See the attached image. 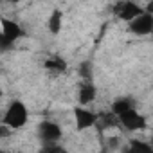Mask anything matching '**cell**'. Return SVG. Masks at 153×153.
<instances>
[{
    "instance_id": "6da1fadb",
    "label": "cell",
    "mask_w": 153,
    "mask_h": 153,
    "mask_svg": "<svg viewBox=\"0 0 153 153\" xmlns=\"http://www.w3.org/2000/svg\"><path fill=\"white\" fill-rule=\"evenodd\" d=\"M2 123H6L13 130L22 128L27 123V108H25V105L22 101H13L9 105V108H7V112L4 114Z\"/></svg>"
},
{
    "instance_id": "7a4b0ae2",
    "label": "cell",
    "mask_w": 153,
    "mask_h": 153,
    "mask_svg": "<svg viewBox=\"0 0 153 153\" xmlns=\"http://www.w3.org/2000/svg\"><path fill=\"white\" fill-rule=\"evenodd\" d=\"M128 29L130 33L137 34V36H146L153 33V15L149 13H140L139 16H135L131 22H128Z\"/></svg>"
},
{
    "instance_id": "3957f363",
    "label": "cell",
    "mask_w": 153,
    "mask_h": 153,
    "mask_svg": "<svg viewBox=\"0 0 153 153\" xmlns=\"http://www.w3.org/2000/svg\"><path fill=\"white\" fill-rule=\"evenodd\" d=\"M117 117H119V123H121L126 130H130V131H137V130L146 128V119H144L135 108H128L126 112L119 114Z\"/></svg>"
},
{
    "instance_id": "277c9868",
    "label": "cell",
    "mask_w": 153,
    "mask_h": 153,
    "mask_svg": "<svg viewBox=\"0 0 153 153\" xmlns=\"http://www.w3.org/2000/svg\"><path fill=\"white\" fill-rule=\"evenodd\" d=\"M38 133H40V139L43 142H58L61 139V128L56 123H51V121L40 123Z\"/></svg>"
},
{
    "instance_id": "5b68a950",
    "label": "cell",
    "mask_w": 153,
    "mask_h": 153,
    "mask_svg": "<svg viewBox=\"0 0 153 153\" xmlns=\"http://www.w3.org/2000/svg\"><path fill=\"white\" fill-rule=\"evenodd\" d=\"M74 117H76V126H78V130H87V128H90L97 123V115L94 112L87 110L83 105L74 108Z\"/></svg>"
},
{
    "instance_id": "8992f818",
    "label": "cell",
    "mask_w": 153,
    "mask_h": 153,
    "mask_svg": "<svg viewBox=\"0 0 153 153\" xmlns=\"http://www.w3.org/2000/svg\"><path fill=\"white\" fill-rule=\"evenodd\" d=\"M115 13H117V16H119L121 20H124V22H131L135 16H139V15L144 13V11L140 9L139 4L126 0V2H121V4L115 7Z\"/></svg>"
},
{
    "instance_id": "52a82bcc",
    "label": "cell",
    "mask_w": 153,
    "mask_h": 153,
    "mask_svg": "<svg viewBox=\"0 0 153 153\" xmlns=\"http://www.w3.org/2000/svg\"><path fill=\"white\" fill-rule=\"evenodd\" d=\"M2 34H6V36L11 38V40H18V38L24 34V31L20 29L18 24L11 22V20H7V18H2Z\"/></svg>"
},
{
    "instance_id": "ba28073f",
    "label": "cell",
    "mask_w": 153,
    "mask_h": 153,
    "mask_svg": "<svg viewBox=\"0 0 153 153\" xmlns=\"http://www.w3.org/2000/svg\"><path fill=\"white\" fill-rule=\"evenodd\" d=\"M94 99H96V87L88 81V83H85V85L81 87V90H79V103H81L83 106H87V105H90Z\"/></svg>"
},
{
    "instance_id": "9c48e42d",
    "label": "cell",
    "mask_w": 153,
    "mask_h": 153,
    "mask_svg": "<svg viewBox=\"0 0 153 153\" xmlns=\"http://www.w3.org/2000/svg\"><path fill=\"white\" fill-rule=\"evenodd\" d=\"M124 151H142V153H153V146L151 142H142V140H130V146L124 148Z\"/></svg>"
},
{
    "instance_id": "30bf717a",
    "label": "cell",
    "mask_w": 153,
    "mask_h": 153,
    "mask_svg": "<svg viewBox=\"0 0 153 153\" xmlns=\"http://www.w3.org/2000/svg\"><path fill=\"white\" fill-rule=\"evenodd\" d=\"M61 11H54L52 15H51V18H49V31L52 33V34H58L59 31H61Z\"/></svg>"
},
{
    "instance_id": "8fae6325",
    "label": "cell",
    "mask_w": 153,
    "mask_h": 153,
    "mask_svg": "<svg viewBox=\"0 0 153 153\" xmlns=\"http://www.w3.org/2000/svg\"><path fill=\"white\" fill-rule=\"evenodd\" d=\"M128 108H133V103H131V99H117V101L112 105V112H114L115 115H119V114L126 112Z\"/></svg>"
},
{
    "instance_id": "7c38bea8",
    "label": "cell",
    "mask_w": 153,
    "mask_h": 153,
    "mask_svg": "<svg viewBox=\"0 0 153 153\" xmlns=\"http://www.w3.org/2000/svg\"><path fill=\"white\" fill-rule=\"evenodd\" d=\"M45 68L61 72V70H65V68H67V63H65L63 59H59V58H52V59H47V61H45Z\"/></svg>"
},
{
    "instance_id": "4fadbf2b",
    "label": "cell",
    "mask_w": 153,
    "mask_h": 153,
    "mask_svg": "<svg viewBox=\"0 0 153 153\" xmlns=\"http://www.w3.org/2000/svg\"><path fill=\"white\" fill-rule=\"evenodd\" d=\"M79 74H81V78L85 81H92V63L90 61H83L81 67H79Z\"/></svg>"
},
{
    "instance_id": "5bb4252c",
    "label": "cell",
    "mask_w": 153,
    "mask_h": 153,
    "mask_svg": "<svg viewBox=\"0 0 153 153\" xmlns=\"http://www.w3.org/2000/svg\"><path fill=\"white\" fill-rule=\"evenodd\" d=\"M15 43V40H11V38H7L6 34H2L0 36V47H2V51H7L11 45Z\"/></svg>"
},
{
    "instance_id": "9a60e30c",
    "label": "cell",
    "mask_w": 153,
    "mask_h": 153,
    "mask_svg": "<svg viewBox=\"0 0 153 153\" xmlns=\"http://www.w3.org/2000/svg\"><path fill=\"white\" fill-rule=\"evenodd\" d=\"M9 126L6 124V123H2V124H0V139H4V137H7L9 135V130H7Z\"/></svg>"
},
{
    "instance_id": "2e32d148",
    "label": "cell",
    "mask_w": 153,
    "mask_h": 153,
    "mask_svg": "<svg viewBox=\"0 0 153 153\" xmlns=\"http://www.w3.org/2000/svg\"><path fill=\"white\" fill-rule=\"evenodd\" d=\"M110 148H112V149L119 148V139H115V137H110Z\"/></svg>"
},
{
    "instance_id": "e0dca14e",
    "label": "cell",
    "mask_w": 153,
    "mask_h": 153,
    "mask_svg": "<svg viewBox=\"0 0 153 153\" xmlns=\"http://www.w3.org/2000/svg\"><path fill=\"white\" fill-rule=\"evenodd\" d=\"M146 13H149V15H153V0H149L148 2V6H146V9H144Z\"/></svg>"
},
{
    "instance_id": "ac0fdd59",
    "label": "cell",
    "mask_w": 153,
    "mask_h": 153,
    "mask_svg": "<svg viewBox=\"0 0 153 153\" xmlns=\"http://www.w3.org/2000/svg\"><path fill=\"white\" fill-rule=\"evenodd\" d=\"M149 142H151V146H153V133H151V139H149Z\"/></svg>"
}]
</instances>
